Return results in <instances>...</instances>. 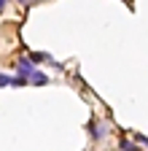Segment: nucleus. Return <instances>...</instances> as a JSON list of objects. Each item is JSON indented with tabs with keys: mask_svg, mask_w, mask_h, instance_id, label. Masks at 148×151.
Here are the masks:
<instances>
[{
	"mask_svg": "<svg viewBox=\"0 0 148 151\" xmlns=\"http://www.w3.org/2000/svg\"><path fill=\"white\" fill-rule=\"evenodd\" d=\"M27 78H30V81H32L35 86H43V84H46V76H43L41 70H35V68H32V73L27 76Z\"/></svg>",
	"mask_w": 148,
	"mask_h": 151,
	"instance_id": "obj_1",
	"label": "nucleus"
},
{
	"mask_svg": "<svg viewBox=\"0 0 148 151\" xmlns=\"http://www.w3.org/2000/svg\"><path fill=\"white\" fill-rule=\"evenodd\" d=\"M32 73V65L27 60H19V76H30Z\"/></svg>",
	"mask_w": 148,
	"mask_h": 151,
	"instance_id": "obj_2",
	"label": "nucleus"
},
{
	"mask_svg": "<svg viewBox=\"0 0 148 151\" xmlns=\"http://www.w3.org/2000/svg\"><path fill=\"white\" fill-rule=\"evenodd\" d=\"M0 86H14V78H11V76H3V73H0Z\"/></svg>",
	"mask_w": 148,
	"mask_h": 151,
	"instance_id": "obj_3",
	"label": "nucleus"
},
{
	"mask_svg": "<svg viewBox=\"0 0 148 151\" xmlns=\"http://www.w3.org/2000/svg\"><path fill=\"white\" fill-rule=\"evenodd\" d=\"M121 148H124V151H137V148H135V146H129V143H124V146H121Z\"/></svg>",
	"mask_w": 148,
	"mask_h": 151,
	"instance_id": "obj_4",
	"label": "nucleus"
},
{
	"mask_svg": "<svg viewBox=\"0 0 148 151\" xmlns=\"http://www.w3.org/2000/svg\"><path fill=\"white\" fill-rule=\"evenodd\" d=\"M3 8H6V0H0V11H3Z\"/></svg>",
	"mask_w": 148,
	"mask_h": 151,
	"instance_id": "obj_5",
	"label": "nucleus"
}]
</instances>
